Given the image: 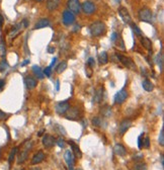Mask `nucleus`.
<instances>
[{"instance_id":"1","label":"nucleus","mask_w":164,"mask_h":170,"mask_svg":"<svg viewBox=\"0 0 164 170\" xmlns=\"http://www.w3.org/2000/svg\"><path fill=\"white\" fill-rule=\"evenodd\" d=\"M90 33L92 36H95V38H98V36L104 35L106 32V26L104 22L102 21H95L90 25L89 27Z\"/></svg>"},{"instance_id":"2","label":"nucleus","mask_w":164,"mask_h":170,"mask_svg":"<svg viewBox=\"0 0 164 170\" xmlns=\"http://www.w3.org/2000/svg\"><path fill=\"white\" fill-rule=\"evenodd\" d=\"M32 147V142H26L24 143V149L21 150V152L18 155V159H17V164H22L26 161L27 157H29V153L30 151V149Z\"/></svg>"},{"instance_id":"3","label":"nucleus","mask_w":164,"mask_h":170,"mask_svg":"<svg viewBox=\"0 0 164 170\" xmlns=\"http://www.w3.org/2000/svg\"><path fill=\"white\" fill-rule=\"evenodd\" d=\"M139 18L141 21H144V22L151 23L152 22V17H153V13H152V10L148 7H143L139 10Z\"/></svg>"},{"instance_id":"4","label":"nucleus","mask_w":164,"mask_h":170,"mask_svg":"<svg viewBox=\"0 0 164 170\" xmlns=\"http://www.w3.org/2000/svg\"><path fill=\"white\" fill-rule=\"evenodd\" d=\"M115 55H117L118 60L120 61L121 63H123L124 66H126L127 68H129L131 70H136V64L134 63L133 61L130 59V58L125 57V56H123V55H121V54H118V53H117Z\"/></svg>"},{"instance_id":"5","label":"nucleus","mask_w":164,"mask_h":170,"mask_svg":"<svg viewBox=\"0 0 164 170\" xmlns=\"http://www.w3.org/2000/svg\"><path fill=\"white\" fill-rule=\"evenodd\" d=\"M67 6L69 8V11H71L72 13L78 14L80 12L81 9V4L79 0H68L67 1Z\"/></svg>"},{"instance_id":"6","label":"nucleus","mask_w":164,"mask_h":170,"mask_svg":"<svg viewBox=\"0 0 164 170\" xmlns=\"http://www.w3.org/2000/svg\"><path fill=\"white\" fill-rule=\"evenodd\" d=\"M62 20H63V23L65 24V25H71V24H73L75 22L76 18H75L74 13H72V12L69 11V10H65L63 12Z\"/></svg>"},{"instance_id":"7","label":"nucleus","mask_w":164,"mask_h":170,"mask_svg":"<svg viewBox=\"0 0 164 170\" xmlns=\"http://www.w3.org/2000/svg\"><path fill=\"white\" fill-rule=\"evenodd\" d=\"M127 98H128V91L126 89H121L114 94V103H117V104H121V103L126 101Z\"/></svg>"},{"instance_id":"8","label":"nucleus","mask_w":164,"mask_h":170,"mask_svg":"<svg viewBox=\"0 0 164 170\" xmlns=\"http://www.w3.org/2000/svg\"><path fill=\"white\" fill-rule=\"evenodd\" d=\"M55 108H56V112L58 114H60V115L65 114H67L68 109L70 108V103L68 101H60L56 104V107Z\"/></svg>"},{"instance_id":"9","label":"nucleus","mask_w":164,"mask_h":170,"mask_svg":"<svg viewBox=\"0 0 164 170\" xmlns=\"http://www.w3.org/2000/svg\"><path fill=\"white\" fill-rule=\"evenodd\" d=\"M81 8L85 14H92L95 11V5L91 1H85L81 4Z\"/></svg>"},{"instance_id":"10","label":"nucleus","mask_w":164,"mask_h":170,"mask_svg":"<svg viewBox=\"0 0 164 170\" xmlns=\"http://www.w3.org/2000/svg\"><path fill=\"white\" fill-rule=\"evenodd\" d=\"M42 142H43L44 147H46L47 149L53 148L54 146L56 145V139H55L54 136H51V135H45Z\"/></svg>"},{"instance_id":"11","label":"nucleus","mask_w":164,"mask_h":170,"mask_svg":"<svg viewBox=\"0 0 164 170\" xmlns=\"http://www.w3.org/2000/svg\"><path fill=\"white\" fill-rule=\"evenodd\" d=\"M118 14H120L121 18L123 19L125 23L132 22V18H131V15L126 7H120V9H118Z\"/></svg>"},{"instance_id":"12","label":"nucleus","mask_w":164,"mask_h":170,"mask_svg":"<svg viewBox=\"0 0 164 170\" xmlns=\"http://www.w3.org/2000/svg\"><path fill=\"white\" fill-rule=\"evenodd\" d=\"M132 124H133V121L129 120V118H126V120L121 121V123L120 124V126H118V131H120L121 135H124V134L131 127Z\"/></svg>"},{"instance_id":"13","label":"nucleus","mask_w":164,"mask_h":170,"mask_svg":"<svg viewBox=\"0 0 164 170\" xmlns=\"http://www.w3.org/2000/svg\"><path fill=\"white\" fill-rule=\"evenodd\" d=\"M79 111H80V109H79V107H77V106L69 108L68 111H67L68 114H66V117L68 118V120H77L78 117L80 115Z\"/></svg>"},{"instance_id":"14","label":"nucleus","mask_w":164,"mask_h":170,"mask_svg":"<svg viewBox=\"0 0 164 170\" xmlns=\"http://www.w3.org/2000/svg\"><path fill=\"white\" fill-rule=\"evenodd\" d=\"M24 84H26V87L27 88V89L32 90V89H33V88L36 87L38 82H36V79L32 77V76H26V77L24 78Z\"/></svg>"},{"instance_id":"15","label":"nucleus","mask_w":164,"mask_h":170,"mask_svg":"<svg viewBox=\"0 0 164 170\" xmlns=\"http://www.w3.org/2000/svg\"><path fill=\"white\" fill-rule=\"evenodd\" d=\"M46 158V155L43 151H39L38 153H36L33 155L32 159V165H36V164H39L41 162L44 161V159Z\"/></svg>"},{"instance_id":"16","label":"nucleus","mask_w":164,"mask_h":170,"mask_svg":"<svg viewBox=\"0 0 164 170\" xmlns=\"http://www.w3.org/2000/svg\"><path fill=\"white\" fill-rule=\"evenodd\" d=\"M64 158H65V161H66V163H67V165H68V166H73V165H74V158H75V156L73 155L72 151L67 150L65 152V155H64Z\"/></svg>"},{"instance_id":"17","label":"nucleus","mask_w":164,"mask_h":170,"mask_svg":"<svg viewBox=\"0 0 164 170\" xmlns=\"http://www.w3.org/2000/svg\"><path fill=\"white\" fill-rule=\"evenodd\" d=\"M114 151L115 155H118V156H121V157H124L127 155V150L126 148L124 147L121 144H117L114 147Z\"/></svg>"},{"instance_id":"18","label":"nucleus","mask_w":164,"mask_h":170,"mask_svg":"<svg viewBox=\"0 0 164 170\" xmlns=\"http://www.w3.org/2000/svg\"><path fill=\"white\" fill-rule=\"evenodd\" d=\"M50 25V20L48 18H42L39 19L38 22L35 24V29H44L46 26Z\"/></svg>"},{"instance_id":"19","label":"nucleus","mask_w":164,"mask_h":170,"mask_svg":"<svg viewBox=\"0 0 164 170\" xmlns=\"http://www.w3.org/2000/svg\"><path fill=\"white\" fill-rule=\"evenodd\" d=\"M140 41H141L142 46L146 49V50H148V51L152 50V42L150 39L146 38V36H141V39H140Z\"/></svg>"},{"instance_id":"20","label":"nucleus","mask_w":164,"mask_h":170,"mask_svg":"<svg viewBox=\"0 0 164 170\" xmlns=\"http://www.w3.org/2000/svg\"><path fill=\"white\" fill-rule=\"evenodd\" d=\"M32 69L33 74H35V76L36 78H39V79H44L45 78V75H44V73H43V70L39 66L35 65V66H32Z\"/></svg>"},{"instance_id":"21","label":"nucleus","mask_w":164,"mask_h":170,"mask_svg":"<svg viewBox=\"0 0 164 170\" xmlns=\"http://www.w3.org/2000/svg\"><path fill=\"white\" fill-rule=\"evenodd\" d=\"M68 143H69V145L71 146V148H72V150H73L72 153H74L76 157L81 158L82 157V153H81V151H80V148L78 147V145H76L73 141H69Z\"/></svg>"},{"instance_id":"22","label":"nucleus","mask_w":164,"mask_h":170,"mask_svg":"<svg viewBox=\"0 0 164 170\" xmlns=\"http://www.w3.org/2000/svg\"><path fill=\"white\" fill-rule=\"evenodd\" d=\"M142 87L144 90L148 91V92H151V91H153L154 89V84L152 83L150 80H148V79H145V80L142 82Z\"/></svg>"},{"instance_id":"23","label":"nucleus","mask_w":164,"mask_h":170,"mask_svg":"<svg viewBox=\"0 0 164 170\" xmlns=\"http://www.w3.org/2000/svg\"><path fill=\"white\" fill-rule=\"evenodd\" d=\"M103 99V88L102 87H98L95 91V94H94V98L93 100L95 102H100Z\"/></svg>"},{"instance_id":"24","label":"nucleus","mask_w":164,"mask_h":170,"mask_svg":"<svg viewBox=\"0 0 164 170\" xmlns=\"http://www.w3.org/2000/svg\"><path fill=\"white\" fill-rule=\"evenodd\" d=\"M59 4H60V0H48L47 7L49 10L53 11V10H55V9L58 8Z\"/></svg>"},{"instance_id":"25","label":"nucleus","mask_w":164,"mask_h":170,"mask_svg":"<svg viewBox=\"0 0 164 170\" xmlns=\"http://www.w3.org/2000/svg\"><path fill=\"white\" fill-rule=\"evenodd\" d=\"M98 61H99V64H101V65H104L108 62V53L106 52H100L99 55H98Z\"/></svg>"},{"instance_id":"26","label":"nucleus","mask_w":164,"mask_h":170,"mask_svg":"<svg viewBox=\"0 0 164 170\" xmlns=\"http://www.w3.org/2000/svg\"><path fill=\"white\" fill-rule=\"evenodd\" d=\"M67 66L68 65H67L66 61H62V62H61L59 65L56 67V72L58 73V74H61V73L64 72L67 69Z\"/></svg>"},{"instance_id":"27","label":"nucleus","mask_w":164,"mask_h":170,"mask_svg":"<svg viewBox=\"0 0 164 170\" xmlns=\"http://www.w3.org/2000/svg\"><path fill=\"white\" fill-rule=\"evenodd\" d=\"M23 26V24L22 23H18L16 24V25H14V26H12V29H11V32H10V36H15L17 35L18 32H19V30L21 29V27Z\"/></svg>"},{"instance_id":"28","label":"nucleus","mask_w":164,"mask_h":170,"mask_svg":"<svg viewBox=\"0 0 164 170\" xmlns=\"http://www.w3.org/2000/svg\"><path fill=\"white\" fill-rule=\"evenodd\" d=\"M17 150H18L17 147H14L11 150L10 154H9V156H8V163L9 164H12V162H13V160L15 158V155H16V153H17Z\"/></svg>"},{"instance_id":"29","label":"nucleus","mask_w":164,"mask_h":170,"mask_svg":"<svg viewBox=\"0 0 164 170\" xmlns=\"http://www.w3.org/2000/svg\"><path fill=\"white\" fill-rule=\"evenodd\" d=\"M92 124H93V126H95V127H102L103 121L101 117H95L92 118Z\"/></svg>"},{"instance_id":"30","label":"nucleus","mask_w":164,"mask_h":170,"mask_svg":"<svg viewBox=\"0 0 164 170\" xmlns=\"http://www.w3.org/2000/svg\"><path fill=\"white\" fill-rule=\"evenodd\" d=\"M156 61H157V65L159 66V68H160V71L162 72V70H163V55L158 54Z\"/></svg>"},{"instance_id":"31","label":"nucleus","mask_w":164,"mask_h":170,"mask_svg":"<svg viewBox=\"0 0 164 170\" xmlns=\"http://www.w3.org/2000/svg\"><path fill=\"white\" fill-rule=\"evenodd\" d=\"M8 68V63L6 60L0 61V72H5Z\"/></svg>"},{"instance_id":"32","label":"nucleus","mask_w":164,"mask_h":170,"mask_svg":"<svg viewBox=\"0 0 164 170\" xmlns=\"http://www.w3.org/2000/svg\"><path fill=\"white\" fill-rule=\"evenodd\" d=\"M101 114H102L103 115H104V117H108V115L111 114V108L109 107L108 105H104V106L102 107Z\"/></svg>"},{"instance_id":"33","label":"nucleus","mask_w":164,"mask_h":170,"mask_svg":"<svg viewBox=\"0 0 164 170\" xmlns=\"http://www.w3.org/2000/svg\"><path fill=\"white\" fill-rule=\"evenodd\" d=\"M158 143L160 144V146H163L164 145V127H162V129L160 131V134H159V139H158Z\"/></svg>"},{"instance_id":"34","label":"nucleus","mask_w":164,"mask_h":170,"mask_svg":"<svg viewBox=\"0 0 164 170\" xmlns=\"http://www.w3.org/2000/svg\"><path fill=\"white\" fill-rule=\"evenodd\" d=\"M130 24H131V26H132L133 30L137 33V35H138V36H142V32H141V29H140L139 27L137 26L135 23H134V22H131Z\"/></svg>"},{"instance_id":"35","label":"nucleus","mask_w":164,"mask_h":170,"mask_svg":"<svg viewBox=\"0 0 164 170\" xmlns=\"http://www.w3.org/2000/svg\"><path fill=\"white\" fill-rule=\"evenodd\" d=\"M135 170H148V167L145 163H139L136 165Z\"/></svg>"},{"instance_id":"36","label":"nucleus","mask_w":164,"mask_h":170,"mask_svg":"<svg viewBox=\"0 0 164 170\" xmlns=\"http://www.w3.org/2000/svg\"><path fill=\"white\" fill-rule=\"evenodd\" d=\"M56 144L59 146L60 148H65V146H66V143L62 138H59L58 140H56Z\"/></svg>"},{"instance_id":"37","label":"nucleus","mask_w":164,"mask_h":170,"mask_svg":"<svg viewBox=\"0 0 164 170\" xmlns=\"http://www.w3.org/2000/svg\"><path fill=\"white\" fill-rule=\"evenodd\" d=\"M0 52H1V56L4 57L5 56V44L3 39H1V45H0Z\"/></svg>"},{"instance_id":"38","label":"nucleus","mask_w":164,"mask_h":170,"mask_svg":"<svg viewBox=\"0 0 164 170\" xmlns=\"http://www.w3.org/2000/svg\"><path fill=\"white\" fill-rule=\"evenodd\" d=\"M43 73H44V75L48 76V77H50L51 76V73H52V68L50 66L49 67H46V68L44 69V71H43Z\"/></svg>"},{"instance_id":"39","label":"nucleus","mask_w":164,"mask_h":170,"mask_svg":"<svg viewBox=\"0 0 164 170\" xmlns=\"http://www.w3.org/2000/svg\"><path fill=\"white\" fill-rule=\"evenodd\" d=\"M143 147H145L147 149H149V147H150V139H149L148 137H146L144 139V141H143Z\"/></svg>"},{"instance_id":"40","label":"nucleus","mask_w":164,"mask_h":170,"mask_svg":"<svg viewBox=\"0 0 164 170\" xmlns=\"http://www.w3.org/2000/svg\"><path fill=\"white\" fill-rule=\"evenodd\" d=\"M87 66L90 67V68H94V66H95V61H94L93 58H89V59H88Z\"/></svg>"},{"instance_id":"41","label":"nucleus","mask_w":164,"mask_h":170,"mask_svg":"<svg viewBox=\"0 0 164 170\" xmlns=\"http://www.w3.org/2000/svg\"><path fill=\"white\" fill-rule=\"evenodd\" d=\"M143 135H144V133H142L141 135L139 136V138H138V148L139 149L143 148V141H144V139H143V141H142V136Z\"/></svg>"},{"instance_id":"42","label":"nucleus","mask_w":164,"mask_h":170,"mask_svg":"<svg viewBox=\"0 0 164 170\" xmlns=\"http://www.w3.org/2000/svg\"><path fill=\"white\" fill-rule=\"evenodd\" d=\"M118 38V32H112V35H111V42H115V39H117Z\"/></svg>"},{"instance_id":"43","label":"nucleus","mask_w":164,"mask_h":170,"mask_svg":"<svg viewBox=\"0 0 164 170\" xmlns=\"http://www.w3.org/2000/svg\"><path fill=\"white\" fill-rule=\"evenodd\" d=\"M3 24H4V17H3V16H2V14L0 13V30L2 29Z\"/></svg>"},{"instance_id":"44","label":"nucleus","mask_w":164,"mask_h":170,"mask_svg":"<svg viewBox=\"0 0 164 170\" xmlns=\"http://www.w3.org/2000/svg\"><path fill=\"white\" fill-rule=\"evenodd\" d=\"M6 117H7V114H5V112H3L2 110H0V121H3L5 120Z\"/></svg>"},{"instance_id":"45","label":"nucleus","mask_w":164,"mask_h":170,"mask_svg":"<svg viewBox=\"0 0 164 170\" xmlns=\"http://www.w3.org/2000/svg\"><path fill=\"white\" fill-rule=\"evenodd\" d=\"M4 85H5V81L3 79H0V89H2L4 87Z\"/></svg>"},{"instance_id":"46","label":"nucleus","mask_w":164,"mask_h":170,"mask_svg":"<svg viewBox=\"0 0 164 170\" xmlns=\"http://www.w3.org/2000/svg\"><path fill=\"white\" fill-rule=\"evenodd\" d=\"M56 61H57V58H54L53 60H52V63H51V65H50V67L52 68V67H53L55 64H56Z\"/></svg>"},{"instance_id":"47","label":"nucleus","mask_w":164,"mask_h":170,"mask_svg":"<svg viewBox=\"0 0 164 170\" xmlns=\"http://www.w3.org/2000/svg\"><path fill=\"white\" fill-rule=\"evenodd\" d=\"M54 51H55V48H53V47H51V48H49V53H54Z\"/></svg>"},{"instance_id":"48","label":"nucleus","mask_w":164,"mask_h":170,"mask_svg":"<svg viewBox=\"0 0 164 170\" xmlns=\"http://www.w3.org/2000/svg\"><path fill=\"white\" fill-rule=\"evenodd\" d=\"M29 60H26L22 64H21V66H26V64H29Z\"/></svg>"},{"instance_id":"49","label":"nucleus","mask_w":164,"mask_h":170,"mask_svg":"<svg viewBox=\"0 0 164 170\" xmlns=\"http://www.w3.org/2000/svg\"><path fill=\"white\" fill-rule=\"evenodd\" d=\"M161 165L164 166V159H163V155H161Z\"/></svg>"},{"instance_id":"50","label":"nucleus","mask_w":164,"mask_h":170,"mask_svg":"<svg viewBox=\"0 0 164 170\" xmlns=\"http://www.w3.org/2000/svg\"><path fill=\"white\" fill-rule=\"evenodd\" d=\"M44 132H45V130H42L41 132H39V133H38V136H42V135H43V133H44Z\"/></svg>"},{"instance_id":"51","label":"nucleus","mask_w":164,"mask_h":170,"mask_svg":"<svg viewBox=\"0 0 164 170\" xmlns=\"http://www.w3.org/2000/svg\"><path fill=\"white\" fill-rule=\"evenodd\" d=\"M56 88H57V90H59V81H57V86H56Z\"/></svg>"},{"instance_id":"52","label":"nucleus","mask_w":164,"mask_h":170,"mask_svg":"<svg viewBox=\"0 0 164 170\" xmlns=\"http://www.w3.org/2000/svg\"><path fill=\"white\" fill-rule=\"evenodd\" d=\"M32 170H41V168H39V167H35V168H32Z\"/></svg>"},{"instance_id":"53","label":"nucleus","mask_w":164,"mask_h":170,"mask_svg":"<svg viewBox=\"0 0 164 170\" xmlns=\"http://www.w3.org/2000/svg\"><path fill=\"white\" fill-rule=\"evenodd\" d=\"M69 167V170H74L73 169V166H68Z\"/></svg>"},{"instance_id":"54","label":"nucleus","mask_w":164,"mask_h":170,"mask_svg":"<svg viewBox=\"0 0 164 170\" xmlns=\"http://www.w3.org/2000/svg\"><path fill=\"white\" fill-rule=\"evenodd\" d=\"M36 1H43V0H36Z\"/></svg>"},{"instance_id":"55","label":"nucleus","mask_w":164,"mask_h":170,"mask_svg":"<svg viewBox=\"0 0 164 170\" xmlns=\"http://www.w3.org/2000/svg\"><path fill=\"white\" fill-rule=\"evenodd\" d=\"M77 170H83V169H81V168H78Z\"/></svg>"},{"instance_id":"56","label":"nucleus","mask_w":164,"mask_h":170,"mask_svg":"<svg viewBox=\"0 0 164 170\" xmlns=\"http://www.w3.org/2000/svg\"><path fill=\"white\" fill-rule=\"evenodd\" d=\"M21 170H24V169H21Z\"/></svg>"}]
</instances>
